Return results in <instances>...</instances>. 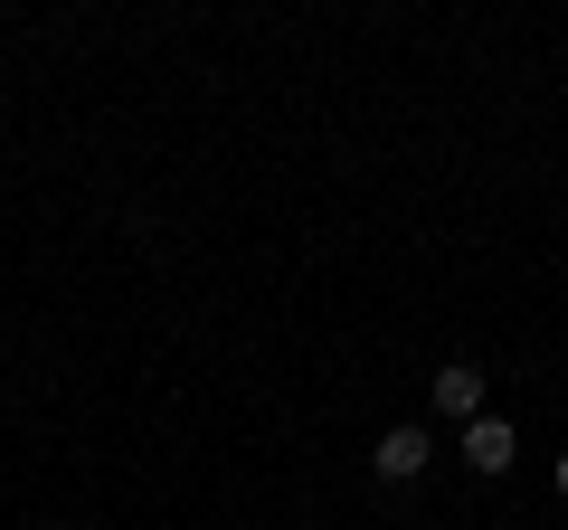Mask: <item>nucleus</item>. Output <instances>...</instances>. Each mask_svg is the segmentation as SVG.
<instances>
[{
  "instance_id": "obj_4",
  "label": "nucleus",
  "mask_w": 568,
  "mask_h": 530,
  "mask_svg": "<svg viewBox=\"0 0 568 530\" xmlns=\"http://www.w3.org/2000/svg\"><path fill=\"white\" fill-rule=\"evenodd\" d=\"M559 492H568V455H559Z\"/></svg>"
},
{
  "instance_id": "obj_2",
  "label": "nucleus",
  "mask_w": 568,
  "mask_h": 530,
  "mask_svg": "<svg viewBox=\"0 0 568 530\" xmlns=\"http://www.w3.org/2000/svg\"><path fill=\"white\" fill-rule=\"evenodd\" d=\"M465 465H474V473H511V465H521L511 417H474V427H465Z\"/></svg>"
},
{
  "instance_id": "obj_1",
  "label": "nucleus",
  "mask_w": 568,
  "mask_h": 530,
  "mask_svg": "<svg viewBox=\"0 0 568 530\" xmlns=\"http://www.w3.org/2000/svg\"><path fill=\"white\" fill-rule=\"evenodd\" d=\"M426 408L455 417V427H474V417H484V369H474V360H446L436 379H426Z\"/></svg>"
},
{
  "instance_id": "obj_3",
  "label": "nucleus",
  "mask_w": 568,
  "mask_h": 530,
  "mask_svg": "<svg viewBox=\"0 0 568 530\" xmlns=\"http://www.w3.org/2000/svg\"><path fill=\"white\" fill-rule=\"evenodd\" d=\"M426 455H436V446H426V427H388V436H379V455H369V465H379L388 483H417V473H426Z\"/></svg>"
}]
</instances>
